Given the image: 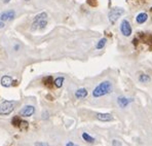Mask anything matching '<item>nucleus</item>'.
<instances>
[{
	"instance_id": "14",
	"label": "nucleus",
	"mask_w": 152,
	"mask_h": 146,
	"mask_svg": "<svg viewBox=\"0 0 152 146\" xmlns=\"http://www.w3.org/2000/svg\"><path fill=\"white\" fill-rule=\"evenodd\" d=\"M87 91L85 89H79L75 92V97L77 99H84L87 96Z\"/></svg>"
},
{
	"instance_id": "18",
	"label": "nucleus",
	"mask_w": 152,
	"mask_h": 146,
	"mask_svg": "<svg viewBox=\"0 0 152 146\" xmlns=\"http://www.w3.org/2000/svg\"><path fill=\"white\" fill-rule=\"evenodd\" d=\"M139 81H140V82H143V83L149 82V81H150V77L146 74H141L140 76H139Z\"/></svg>"
},
{
	"instance_id": "20",
	"label": "nucleus",
	"mask_w": 152,
	"mask_h": 146,
	"mask_svg": "<svg viewBox=\"0 0 152 146\" xmlns=\"http://www.w3.org/2000/svg\"><path fill=\"white\" fill-rule=\"evenodd\" d=\"M87 3L91 6H96L97 5V0H87Z\"/></svg>"
},
{
	"instance_id": "12",
	"label": "nucleus",
	"mask_w": 152,
	"mask_h": 146,
	"mask_svg": "<svg viewBox=\"0 0 152 146\" xmlns=\"http://www.w3.org/2000/svg\"><path fill=\"white\" fill-rule=\"evenodd\" d=\"M131 102H133L132 99H126V98H124V97H120V98H118V99H117L118 105H119L121 108H126V106L131 103Z\"/></svg>"
},
{
	"instance_id": "8",
	"label": "nucleus",
	"mask_w": 152,
	"mask_h": 146,
	"mask_svg": "<svg viewBox=\"0 0 152 146\" xmlns=\"http://www.w3.org/2000/svg\"><path fill=\"white\" fill-rule=\"evenodd\" d=\"M35 112V107L31 105H27L25 107H23V109L20 111V115L24 116V117H29Z\"/></svg>"
},
{
	"instance_id": "4",
	"label": "nucleus",
	"mask_w": 152,
	"mask_h": 146,
	"mask_svg": "<svg viewBox=\"0 0 152 146\" xmlns=\"http://www.w3.org/2000/svg\"><path fill=\"white\" fill-rule=\"evenodd\" d=\"M16 106V101H4L0 105V115H8L14 111Z\"/></svg>"
},
{
	"instance_id": "10",
	"label": "nucleus",
	"mask_w": 152,
	"mask_h": 146,
	"mask_svg": "<svg viewBox=\"0 0 152 146\" xmlns=\"http://www.w3.org/2000/svg\"><path fill=\"white\" fill-rule=\"evenodd\" d=\"M96 117L101 122H111V120H113V116L110 113H97Z\"/></svg>"
},
{
	"instance_id": "9",
	"label": "nucleus",
	"mask_w": 152,
	"mask_h": 146,
	"mask_svg": "<svg viewBox=\"0 0 152 146\" xmlns=\"http://www.w3.org/2000/svg\"><path fill=\"white\" fill-rule=\"evenodd\" d=\"M14 16H16V12H14V10H8V11H5V12H2L1 14H0V20L2 21V22H5V21H11L14 19Z\"/></svg>"
},
{
	"instance_id": "17",
	"label": "nucleus",
	"mask_w": 152,
	"mask_h": 146,
	"mask_svg": "<svg viewBox=\"0 0 152 146\" xmlns=\"http://www.w3.org/2000/svg\"><path fill=\"white\" fill-rule=\"evenodd\" d=\"M63 82H64V77H58L57 79H55L54 81V85L56 87H61L63 85Z\"/></svg>"
},
{
	"instance_id": "6",
	"label": "nucleus",
	"mask_w": 152,
	"mask_h": 146,
	"mask_svg": "<svg viewBox=\"0 0 152 146\" xmlns=\"http://www.w3.org/2000/svg\"><path fill=\"white\" fill-rule=\"evenodd\" d=\"M120 31L121 33L124 35V36L128 37L132 35V27H131V24L128 23V21L123 20L120 24Z\"/></svg>"
},
{
	"instance_id": "26",
	"label": "nucleus",
	"mask_w": 152,
	"mask_h": 146,
	"mask_svg": "<svg viewBox=\"0 0 152 146\" xmlns=\"http://www.w3.org/2000/svg\"><path fill=\"white\" fill-rule=\"evenodd\" d=\"M9 1H10V0H3L4 3H7V2H9Z\"/></svg>"
},
{
	"instance_id": "28",
	"label": "nucleus",
	"mask_w": 152,
	"mask_h": 146,
	"mask_svg": "<svg viewBox=\"0 0 152 146\" xmlns=\"http://www.w3.org/2000/svg\"><path fill=\"white\" fill-rule=\"evenodd\" d=\"M25 1H29V0H25Z\"/></svg>"
},
{
	"instance_id": "27",
	"label": "nucleus",
	"mask_w": 152,
	"mask_h": 146,
	"mask_svg": "<svg viewBox=\"0 0 152 146\" xmlns=\"http://www.w3.org/2000/svg\"><path fill=\"white\" fill-rule=\"evenodd\" d=\"M150 12H151V16H152V8H150Z\"/></svg>"
},
{
	"instance_id": "7",
	"label": "nucleus",
	"mask_w": 152,
	"mask_h": 146,
	"mask_svg": "<svg viewBox=\"0 0 152 146\" xmlns=\"http://www.w3.org/2000/svg\"><path fill=\"white\" fill-rule=\"evenodd\" d=\"M11 124L14 125V127H16V128L21 129V130H26V129L28 128V125H29L27 122L21 120L19 116H16V117L12 118Z\"/></svg>"
},
{
	"instance_id": "16",
	"label": "nucleus",
	"mask_w": 152,
	"mask_h": 146,
	"mask_svg": "<svg viewBox=\"0 0 152 146\" xmlns=\"http://www.w3.org/2000/svg\"><path fill=\"white\" fill-rule=\"evenodd\" d=\"M106 42H107V38H102L99 40V42L97 43V45H96V49H102L106 45Z\"/></svg>"
},
{
	"instance_id": "24",
	"label": "nucleus",
	"mask_w": 152,
	"mask_h": 146,
	"mask_svg": "<svg viewBox=\"0 0 152 146\" xmlns=\"http://www.w3.org/2000/svg\"><path fill=\"white\" fill-rule=\"evenodd\" d=\"M3 27H4V23L2 22L1 20H0V28H3Z\"/></svg>"
},
{
	"instance_id": "19",
	"label": "nucleus",
	"mask_w": 152,
	"mask_h": 146,
	"mask_svg": "<svg viewBox=\"0 0 152 146\" xmlns=\"http://www.w3.org/2000/svg\"><path fill=\"white\" fill-rule=\"evenodd\" d=\"M43 83H44L46 87H51V85L54 84V81H53V77L51 76H47V77H45L44 79H43Z\"/></svg>"
},
{
	"instance_id": "5",
	"label": "nucleus",
	"mask_w": 152,
	"mask_h": 146,
	"mask_svg": "<svg viewBox=\"0 0 152 146\" xmlns=\"http://www.w3.org/2000/svg\"><path fill=\"white\" fill-rule=\"evenodd\" d=\"M124 12V10L122 8H118V7H114L112 8L109 11V14H108V18H109V21L111 24H115L116 21L119 19V16H121Z\"/></svg>"
},
{
	"instance_id": "23",
	"label": "nucleus",
	"mask_w": 152,
	"mask_h": 146,
	"mask_svg": "<svg viewBox=\"0 0 152 146\" xmlns=\"http://www.w3.org/2000/svg\"><path fill=\"white\" fill-rule=\"evenodd\" d=\"M66 146H77L76 144H74L73 142H68L67 144H66Z\"/></svg>"
},
{
	"instance_id": "15",
	"label": "nucleus",
	"mask_w": 152,
	"mask_h": 146,
	"mask_svg": "<svg viewBox=\"0 0 152 146\" xmlns=\"http://www.w3.org/2000/svg\"><path fill=\"white\" fill-rule=\"evenodd\" d=\"M82 139L85 141V142H88V143H93L95 142V138L91 137V135H88L87 133H82Z\"/></svg>"
},
{
	"instance_id": "21",
	"label": "nucleus",
	"mask_w": 152,
	"mask_h": 146,
	"mask_svg": "<svg viewBox=\"0 0 152 146\" xmlns=\"http://www.w3.org/2000/svg\"><path fill=\"white\" fill-rule=\"evenodd\" d=\"M35 146H49L46 142H36Z\"/></svg>"
},
{
	"instance_id": "25",
	"label": "nucleus",
	"mask_w": 152,
	"mask_h": 146,
	"mask_svg": "<svg viewBox=\"0 0 152 146\" xmlns=\"http://www.w3.org/2000/svg\"><path fill=\"white\" fill-rule=\"evenodd\" d=\"M136 1H140V2H146L147 0H136Z\"/></svg>"
},
{
	"instance_id": "22",
	"label": "nucleus",
	"mask_w": 152,
	"mask_h": 146,
	"mask_svg": "<svg viewBox=\"0 0 152 146\" xmlns=\"http://www.w3.org/2000/svg\"><path fill=\"white\" fill-rule=\"evenodd\" d=\"M113 146H120L119 141H117V140H113Z\"/></svg>"
},
{
	"instance_id": "3",
	"label": "nucleus",
	"mask_w": 152,
	"mask_h": 146,
	"mask_svg": "<svg viewBox=\"0 0 152 146\" xmlns=\"http://www.w3.org/2000/svg\"><path fill=\"white\" fill-rule=\"evenodd\" d=\"M47 14L46 12H41V14H37L34 18L32 24V30H42L45 28V26L47 25Z\"/></svg>"
},
{
	"instance_id": "11",
	"label": "nucleus",
	"mask_w": 152,
	"mask_h": 146,
	"mask_svg": "<svg viewBox=\"0 0 152 146\" xmlns=\"http://www.w3.org/2000/svg\"><path fill=\"white\" fill-rule=\"evenodd\" d=\"M12 82H14L12 78L10 76H7V75H5V76H3L1 78V85H2V87H10V85L12 84Z\"/></svg>"
},
{
	"instance_id": "13",
	"label": "nucleus",
	"mask_w": 152,
	"mask_h": 146,
	"mask_svg": "<svg viewBox=\"0 0 152 146\" xmlns=\"http://www.w3.org/2000/svg\"><path fill=\"white\" fill-rule=\"evenodd\" d=\"M147 20H148V14H145V12H141V14H139L136 18V21H137L138 24H144Z\"/></svg>"
},
{
	"instance_id": "1",
	"label": "nucleus",
	"mask_w": 152,
	"mask_h": 146,
	"mask_svg": "<svg viewBox=\"0 0 152 146\" xmlns=\"http://www.w3.org/2000/svg\"><path fill=\"white\" fill-rule=\"evenodd\" d=\"M113 91V85L110 81L106 80V81H103L101 82L99 85L95 87V89L93 91V96L95 98H99V97H102V96H105V95H108V94L112 93Z\"/></svg>"
},
{
	"instance_id": "2",
	"label": "nucleus",
	"mask_w": 152,
	"mask_h": 146,
	"mask_svg": "<svg viewBox=\"0 0 152 146\" xmlns=\"http://www.w3.org/2000/svg\"><path fill=\"white\" fill-rule=\"evenodd\" d=\"M133 44L138 47L140 44L148 45L149 49L152 47V33H138L137 37L133 40Z\"/></svg>"
}]
</instances>
